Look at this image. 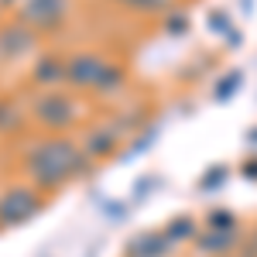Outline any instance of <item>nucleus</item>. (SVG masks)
<instances>
[{
  "label": "nucleus",
  "instance_id": "f257e3e1",
  "mask_svg": "<svg viewBox=\"0 0 257 257\" xmlns=\"http://www.w3.org/2000/svg\"><path fill=\"white\" fill-rule=\"evenodd\" d=\"M24 175L28 185H35L41 196H55L65 185L79 182L93 172V161L86 158L79 141L69 134H45L24 151Z\"/></svg>",
  "mask_w": 257,
  "mask_h": 257
},
{
  "label": "nucleus",
  "instance_id": "f03ea898",
  "mask_svg": "<svg viewBox=\"0 0 257 257\" xmlns=\"http://www.w3.org/2000/svg\"><path fill=\"white\" fill-rule=\"evenodd\" d=\"M31 113L48 134H65L79 127V103L65 93H41L31 103Z\"/></svg>",
  "mask_w": 257,
  "mask_h": 257
},
{
  "label": "nucleus",
  "instance_id": "7ed1b4c3",
  "mask_svg": "<svg viewBox=\"0 0 257 257\" xmlns=\"http://www.w3.org/2000/svg\"><path fill=\"white\" fill-rule=\"evenodd\" d=\"M48 202V196H41L35 185H7L4 192H0V230H7V226H21V223H28L31 216H38L41 206Z\"/></svg>",
  "mask_w": 257,
  "mask_h": 257
},
{
  "label": "nucleus",
  "instance_id": "20e7f679",
  "mask_svg": "<svg viewBox=\"0 0 257 257\" xmlns=\"http://www.w3.org/2000/svg\"><path fill=\"white\" fill-rule=\"evenodd\" d=\"M72 11V0H24L21 4V24L31 28L35 35L62 31Z\"/></svg>",
  "mask_w": 257,
  "mask_h": 257
},
{
  "label": "nucleus",
  "instance_id": "39448f33",
  "mask_svg": "<svg viewBox=\"0 0 257 257\" xmlns=\"http://www.w3.org/2000/svg\"><path fill=\"white\" fill-rule=\"evenodd\" d=\"M106 62L99 52H76L72 59L65 62V69H62V82H69L72 89H99V79H103V72H106Z\"/></svg>",
  "mask_w": 257,
  "mask_h": 257
},
{
  "label": "nucleus",
  "instance_id": "423d86ee",
  "mask_svg": "<svg viewBox=\"0 0 257 257\" xmlns=\"http://www.w3.org/2000/svg\"><path fill=\"white\" fill-rule=\"evenodd\" d=\"M240 237L243 230H199V237L189 243L196 257H233L240 247Z\"/></svg>",
  "mask_w": 257,
  "mask_h": 257
},
{
  "label": "nucleus",
  "instance_id": "0eeeda50",
  "mask_svg": "<svg viewBox=\"0 0 257 257\" xmlns=\"http://www.w3.org/2000/svg\"><path fill=\"white\" fill-rule=\"evenodd\" d=\"M120 141H123V134H120L117 127H89V134L79 141V148L86 151V158L96 165V161L110 158V155L117 151Z\"/></svg>",
  "mask_w": 257,
  "mask_h": 257
},
{
  "label": "nucleus",
  "instance_id": "6e6552de",
  "mask_svg": "<svg viewBox=\"0 0 257 257\" xmlns=\"http://www.w3.org/2000/svg\"><path fill=\"white\" fill-rule=\"evenodd\" d=\"M175 250L161 230H141L123 243V257H168Z\"/></svg>",
  "mask_w": 257,
  "mask_h": 257
},
{
  "label": "nucleus",
  "instance_id": "1a4fd4ad",
  "mask_svg": "<svg viewBox=\"0 0 257 257\" xmlns=\"http://www.w3.org/2000/svg\"><path fill=\"white\" fill-rule=\"evenodd\" d=\"M199 230H202V223H199L196 213H175V216L161 226V233H165V240H168L172 247L192 243V240L199 237Z\"/></svg>",
  "mask_w": 257,
  "mask_h": 257
},
{
  "label": "nucleus",
  "instance_id": "9d476101",
  "mask_svg": "<svg viewBox=\"0 0 257 257\" xmlns=\"http://www.w3.org/2000/svg\"><path fill=\"white\" fill-rule=\"evenodd\" d=\"M35 38H38V35H35L31 28H24L21 21H14V24H7L4 35H0V52H4V55H24V52L35 45Z\"/></svg>",
  "mask_w": 257,
  "mask_h": 257
},
{
  "label": "nucleus",
  "instance_id": "9b49d317",
  "mask_svg": "<svg viewBox=\"0 0 257 257\" xmlns=\"http://www.w3.org/2000/svg\"><path fill=\"white\" fill-rule=\"evenodd\" d=\"M62 69H65V62L55 59V55H45V59H38V65H35V86H59L62 82Z\"/></svg>",
  "mask_w": 257,
  "mask_h": 257
},
{
  "label": "nucleus",
  "instance_id": "f8f14e48",
  "mask_svg": "<svg viewBox=\"0 0 257 257\" xmlns=\"http://www.w3.org/2000/svg\"><path fill=\"white\" fill-rule=\"evenodd\" d=\"M202 226L206 230H243V219L233 209H226V206H213L206 213V219H202Z\"/></svg>",
  "mask_w": 257,
  "mask_h": 257
},
{
  "label": "nucleus",
  "instance_id": "ddd939ff",
  "mask_svg": "<svg viewBox=\"0 0 257 257\" xmlns=\"http://www.w3.org/2000/svg\"><path fill=\"white\" fill-rule=\"evenodd\" d=\"M240 86H243V72L233 69V72H226V76L213 86V99H216V103H226L233 93H240Z\"/></svg>",
  "mask_w": 257,
  "mask_h": 257
},
{
  "label": "nucleus",
  "instance_id": "4468645a",
  "mask_svg": "<svg viewBox=\"0 0 257 257\" xmlns=\"http://www.w3.org/2000/svg\"><path fill=\"white\" fill-rule=\"evenodd\" d=\"M117 7H127V11H138V14H165L172 7V0H110Z\"/></svg>",
  "mask_w": 257,
  "mask_h": 257
},
{
  "label": "nucleus",
  "instance_id": "2eb2a0df",
  "mask_svg": "<svg viewBox=\"0 0 257 257\" xmlns=\"http://www.w3.org/2000/svg\"><path fill=\"white\" fill-rule=\"evenodd\" d=\"M230 178V165H213V168H206L202 172V178H199V189L202 192H216V189H223V182Z\"/></svg>",
  "mask_w": 257,
  "mask_h": 257
},
{
  "label": "nucleus",
  "instance_id": "dca6fc26",
  "mask_svg": "<svg viewBox=\"0 0 257 257\" xmlns=\"http://www.w3.org/2000/svg\"><path fill=\"white\" fill-rule=\"evenodd\" d=\"M237 257H257V223H254V226H243V237H240Z\"/></svg>",
  "mask_w": 257,
  "mask_h": 257
},
{
  "label": "nucleus",
  "instance_id": "f3484780",
  "mask_svg": "<svg viewBox=\"0 0 257 257\" xmlns=\"http://www.w3.org/2000/svg\"><path fill=\"white\" fill-rule=\"evenodd\" d=\"M209 28H213V31H219V35H226V31H230V28H233V24H230V14H226V11H209Z\"/></svg>",
  "mask_w": 257,
  "mask_h": 257
},
{
  "label": "nucleus",
  "instance_id": "a211bd4d",
  "mask_svg": "<svg viewBox=\"0 0 257 257\" xmlns=\"http://www.w3.org/2000/svg\"><path fill=\"white\" fill-rule=\"evenodd\" d=\"M165 28H168V35H185V31H189V14H185V11H182V14H172Z\"/></svg>",
  "mask_w": 257,
  "mask_h": 257
},
{
  "label": "nucleus",
  "instance_id": "6ab92c4d",
  "mask_svg": "<svg viewBox=\"0 0 257 257\" xmlns=\"http://www.w3.org/2000/svg\"><path fill=\"white\" fill-rule=\"evenodd\" d=\"M240 175L250 178V182H257V155H254V158H247L243 165H240Z\"/></svg>",
  "mask_w": 257,
  "mask_h": 257
},
{
  "label": "nucleus",
  "instance_id": "aec40b11",
  "mask_svg": "<svg viewBox=\"0 0 257 257\" xmlns=\"http://www.w3.org/2000/svg\"><path fill=\"white\" fill-rule=\"evenodd\" d=\"M155 185H158V178H151V175H148V178H141V182H138V192H134V196L144 199L148 192H151V189H155Z\"/></svg>",
  "mask_w": 257,
  "mask_h": 257
},
{
  "label": "nucleus",
  "instance_id": "412c9836",
  "mask_svg": "<svg viewBox=\"0 0 257 257\" xmlns=\"http://www.w3.org/2000/svg\"><path fill=\"white\" fill-rule=\"evenodd\" d=\"M226 45H243V35H240V31H233V28H230V31H226Z\"/></svg>",
  "mask_w": 257,
  "mask_h": 257
},
{
  "label": "nucleus",
  "instance_id": "4be33fe9",
  "mask_svg": "<svg viewBox=\"0 0 257 257\" xmlns=\"http://www.w3.org/2000/svg\"><path fill=\"white\" fill-rule=\"evenodd\" d=\"M247 141H250V144H257V127H250V134H247Z\"/></svg>",
  "mask_w": 257,
  "mask_h": 257
},
{
  "label": "nucleus",
  "instance_id": "5701e85b",
  "mask_svg": "<svg viewBox=\"0 0 257 257\" xmlns=\"http://www.w3.org/2000/svg\"><path fill=\"white\" fill-rule=\"evenodd\" d=\"M0 4H7V7H11V4H14V0H0Z\"/></svg>",
  "mask_w": 257,
  "mask_h": 257
},
{
  "label": "nucleus",
  "instance_id": "b1692460",
  "mask_svg": "<svg viewBox=\"0 0 257 257\" xmlns=\"http://www.w3.org/2000/svg\"><path fill=\"white\" fill-rule=\"evenodd\" d=\"M0 117H4V103H0Z\"/></svg>",
  "mask_w": 257,
  "mask_h": 257
},
{
  "label": "nucleus",
  "instance_id": "393cba45",
  "mask_svg": "<svg viewBox=\"0 0 257 257\" xmlns=\"http://www.w3.org/2000/svg\"><path fill=\"white\" fill-rule=\"evenodd\" d=\"M233 257H237V254H233Z\"/></svg>",
  "mask_w": 257,
  "mask_h": 257
}]
</instances>
